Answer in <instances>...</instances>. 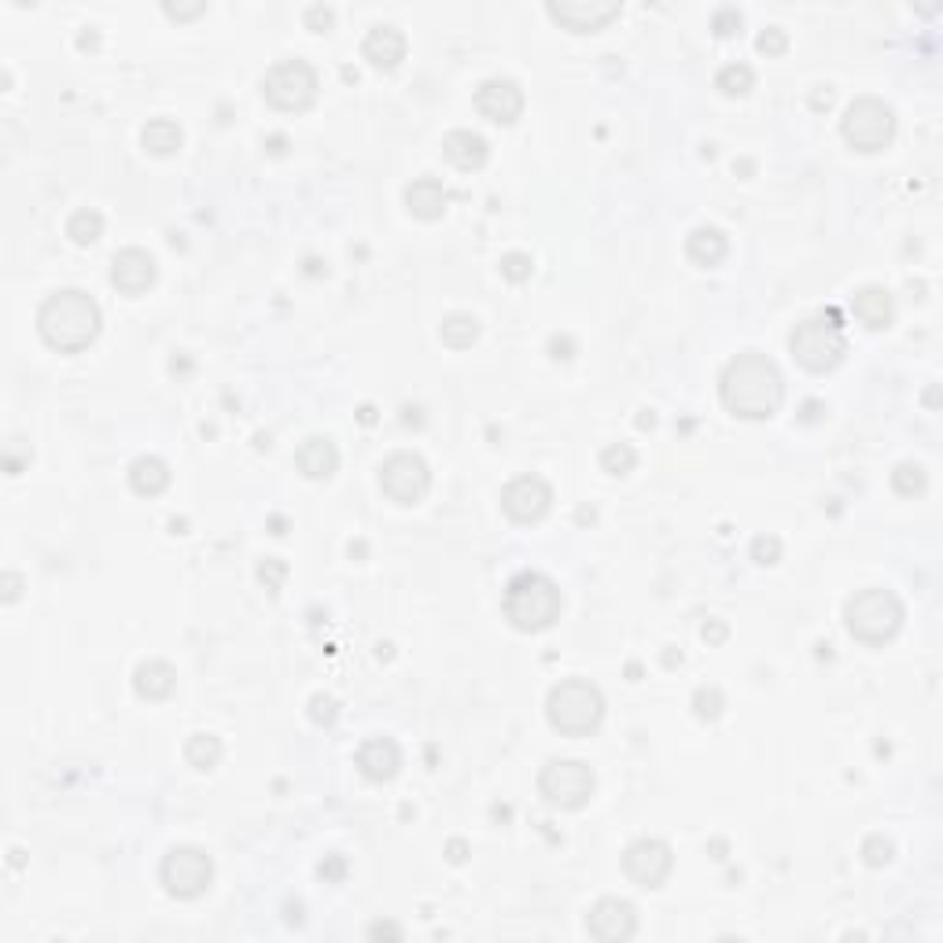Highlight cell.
Masks as SVG:
<instances>
[{
    "label": "cell",
    "instance_id": "cell-2",
    "mask_svg": "<svg viewBox=\"0 0 943 943\" xmlns=\"http://www.w3.org/2000/svg\"><path fill=\"white\" fill-rule=\"evenodd\" d=\"M100 324H104L100 303L89 292H81V288L52 292L41 303V310H37V332L60 354H78L92 347V340L100 335Z\"/></svg>",
    "mask_w": 943,
    "mask_h": 943
},
{
    "label": "cell",
    "instance_id": "cell-35",
    "mask_svg": "<svg viewBox=\"0 0 943 943\" xmlns=\"http://www.w3.org/2000/svg\"><path fill=\"white\" fill-rule=\"evenodd\" d=\"M892 840L889 837H881V833H874V837H866L863 840V858H866V866H874V870H881V866H889L892 863Z\"/></svg>",
    "mask_w": 943,
    "mask_h": 943
},
{
    "label": "cell",
    "instance_id": "cell-28",
    "mask_svg": "<svg viewBox=\"0 0 943 943\" xmlns=\"http://www.w3.org/2000/svg\"><path fill=\"white\" fill-rule=\"evenodd\" d=\"M438 340L454 351H464L480 340V321L472 314H446L443 324H438Z\"/></svg>",
    "mask_w": 943,
    "mask_h": 943
},
{
    "label": "cell",
    "instance_id": "cell-11",
    "mask_svg": "<svg viewBox=\"0 0 943 943\" xmlns=\"http://www.w3.org/2000/svg\"><path fill=\"white\" fill-rule=\"evenodd\" d=\"M380 490H384L395 506H417V501H424V494L432 490L428 461L409 450L391 454L387 461L380 464Z\"/></svg>",
    "mask_w": 943,
    "mask_h": 943
},
{
    "label": "cell",
    "instance_id": "cell-4",
    "mask_svg": "<svg viewBox=\"0 0 943 943\" xmlns=\"http://www.w3.org/2000/svg\"><path fill=\"white\" fill-rule=\"evenodd\" d=\"M546 718L557 734L564 737H586L601 726L604 718V697L590 678H564L549 689L546 697Z\"/></svg>",
    "mask_w": 943,
    "mask_h": 943
},
{
    "label": "cell",
    "instance_id": "cell-29",
    "mask_svg": "<svg viewBox=\"0 0 943 943\" xmlns=\"http://www.w3.org/2000/svg\"><path fill=\"white\" fill-rule=\"evenodd\" d=\"M67 237H71L78 247L97 244V240L104 237V214L92 211V207H86V211H74L71 218H67Z\"/></svg>",
    "mask_w": 943,
    "mask_h": 943
},
{
    "label": "cell",
    "instance_id": "cell-33",
    "mask_svg": "<svg viewBox=\"0 0 943 943\" xmlns=\"http://www.w3.org/2000/svg\"><path fill=\"white\" fill-rule=\"evenodd\" d=\"M597 461H601V472L627 475V472H634V464H638V454H634V446H627V443H612V446H604Z\"/></svg>",
    "mask_w": 943,
    "mask_h": 943
},
{
    "label": "cell",
    "instance_id": "cell-42",
    "mask_svg": "<svg viewBox=\"0 0 943 943\" xmlns=\"http://www.w3.org/2000/svg\"><path fill=\"white\" fill-rule=\"evenodd\" d=\"M752 557L760 560V564H778V557H781V541L774 538V535H760L752 541Z\"/></svg>",
    "mask_w": 943,
    "mask_h": 943
},
{
    "label": "cell",
    "instance_id": "cell-10",
    "mask_svg": "<svg viewBox=\"0 0 943 943\" xmlns=\"http://www.w3.org/2000/svg\"><path fill=\"white\" fill-rule=\"evenodd\" d=\"M317 71L306 60H280L266 71L263 92L277 111H306L317 100Z\"/></svg>",
    "mask_w": 943,
    "mask_h": 943
},
{
    "label": "cell",
    "instance_id": "cell-8",
    "mask_svg": "<svg viewBox=\"0 0 943 943\" xmlns=\"http://www.w3.org/2000/svg\"><path fill=\"white\" fill-rule=\"evenodd\" d=\"M840 133L855 152H884L895 137V111L877 97H858L840 118Z\"/></svg>",
    "mask_w": 943,
    "mask_h": 943
},
{
    "label": "cell",
    "instance_id": "cell-16",
    "mask_svg": "<svg viewBox=\"0 0 943 943\" xmlns=\"http://www.w3.org/2000/svg\"><path fill=\"white\" fill-rule=\"evenodd\" d=\"M475 111H480L487 123L512 126L524 115V89L512 78H487L475 89Z\"/></svg>",
    "mask_w": 943,
    "mask_h": 943
},
{
    "label": "cell",
    "instance_id": "cell-36",
    "mask_svg": "<svg viewBox=\"0 0 943 943\" xmlns=\"http://www.w3.org/2000/svg\"><path fill=\"white\" fill-rule=\"evenodd\" d=\"M531 273H535V258L524 255V251H512V255L501 258V277L512 280V284H524Z\"/></svg>",
    "mask_w": 943,
    "mask_h": 943
},
{
    "label": "cell",
    "instance_id": "cell-17",
    "mask_svg": "<svg viewBox=\"0 0 943 943\" xmlns=\"http://www.w3.org/2000/svg\"><path fill=\"white\" fill-rule=\"evenodd\" d=\"M158 266L144 247H126L111 258V284L123 295H144L155 284Z\"/></svg>",
    "mask_w": 943,
    "mask_h": 943
},
{
    "label": "cell",
    "instance_id": "cell-27",
    "mask_svg": "<svg viewBox=\"0 0 943 943\" xmlns=\"http://www.w3.org/2000/svg\"><path fill=\"white\" fill-rule=\"evenodd\" d=\"M140 144H144L152 155L166 158V155H177V152H181L184 133H181V126L170 123V118H152V123L144 126V133H140Z\"/></svg>",
    "mask_w": 943,
    "mask_h": 943
},
{
    "label": "cell",
    "instance_id": "cell-1",
    "mask_svg": "<svg viewBox=\"0 0 943 943\" xmlns=\"http://www.w3.org/2000/svg\"><path fill=\"white\" fill-rule=\"evenodd\" d=\"M718 398L741 420H770L786 403V377L763 351H741L718 377Z\"/></svg>",
    "mask_w": 943,
    "mask_h": 943
},
{
    "label": "cell",
    "instance_id": "cell-32",
    "mask_svg": "<svg viewBox=\"0 0 943 943\" xmlns=\"http://www.w3.org/2000/svg\"><path fill=\"white\" fill-rule=\"evenodd\" d=\"M715 86L726 92V97H744L752 86H755V74L749 63H726L723 71H718Z\"/></svg>",
    "mask_w": 943,
    "mask_h": 943
},
{
    "label": "cell",
    "instance_id": "cell-22",
    "mask_svg": "<svg viewBox=\"0 0 943 943\" xmlns=\"http://www.w3.org/2000/svg\"><path fill=\"white\" fill-rule=\"evenodd\" d=\"M295 464L306 480H332L335 469H340V450H335L329 435H310L295 450Z\"/></svg>",
    "mask_w": 943,
    "mask_h": 943
},
{
    "label": "cell",
    "instance_id": "cell-38",
    "mask_svg": "<svg viewBox=\"0 0 943 943\" xmlns=\"http://www.w3.org/2000/svg\"><path fill=\"white\" fill-rule=\"evenodd\" d=\"M310 718L317 726H332L335 718H340V704H335L329 693H317L310 697Z\"/></svg>",
    "mask_w": 943,
    "mask_h": 943
},
{
    "label": "cell",
    "instance_id": "cell-7",
    "mask_svg": "<svg viewBox=\"0 0 943 943\" xmlns=\"http://www.w3.org/2000/svg\"><path fill=\"white\" fill-rule=\"evenodd\" d=\"M597 789V774L583 760H549L538 774V792L557 811H583Z\"/></svg>",
    "mask_w": 943,
    "mask_h": 943
},
{
    "label": "cell",
    "instance_id": "cell-47",
    "mask_svg": "<svg viewBox=\"0 0 943 943\" xmlns=\"http://www.w3.org/2000/svg\"><path fill=\"white\" fill-rule=\"evenodd\" d=\"M450 852H454V855H450L454 863H461V858H464V844H461V840H454V844H450Z\"/></svg>",
    "mask_w": 943,
    "mask_h": 943
},
{
    "label": "cell",
    "instance_id": "cell-18",
    "mask_svg": "<svg viewBox=\"0 0 943 943\" xmlns=\"http://www.w3.org/2000/svg\"><path fill=\"white\" fill-rule=\"evenodd\" d=\"M443 158L450 166H457V170L472 174V170H483L490 158V144L487 137L472 133V129H450V133L443 137Z\"/></svg>",
    "mask_w": 943,
    "mask_h": 943
},
{
    "label": "cell",
    "instance_id": "cell-13",
    "mask_svg": "<svg viewBox=\"0 0 943 943\" xmlns=\"http://www.w3.org/2000/svg\"><path fill=\"white\" fill-rule=\"evenodd\" d=\"M501 509L512 524H538L553 509V487L541 475H517L501 490Z\"/></svg>",
    "mask_w": 943,
    "mask_h": 943
},
{
    "label": "cell",
    "instance_id": "cell-25",
    "mask_svg": "<svg viewBox=\"0 0 943 943\" xmlns=\"http://www.w3.org/2000/svg\"><path fill=\"white\" fill-rule=\"evenodd\" d=\"M133 689L144 700H166L177 689V671L166 660H144L133 671Z\"/></svg>",
    "mask_w": 943,
    "mask_h": 943
},
{
    "label": "cell",
    "instance_id": "cell-31",
    "mask_svg": "<svg viewBox=\"0 0 943 943\" xmlns=\"http://www.w3.org/2000/svg\"><path fill=\"white\" fill-rule=\"evenodd\" d=\"M926 487H929V475H926V469H921V464H914V461L895 464V472H892V490L895 494H903V498H914V494H926Z\"/></svg>",
    "mask_w": 943,
    "mask_h": 943
},
{
    "label": "cell",
    "instance_id": "cell-34",
    "mask_svg": "<svg viewBox=\"0 0 943 943\" xmlns=\"http://www.w3.org/2000/svg\"><path fill=\"white\" fill-rule=\"evenodd\" d=\"M693 712L697 718H704V723H715V718L723 715V693H718L715 686H700L693 693Z\"/></svg>",
    "mask_w": 943,
    "mask_h": 943
},
{
    "label": "cell",
    "instance_id": "cell-37",
    "mask_svg": "<svg viewBox=\"0 0 943 943\" xmlns=\"http://www.w3.org/2000/svg\"><path fill=\"white\" fill-rule=\"evenodd\" d=\"M258 578H263V586L269 594H277L280 586H284V578H288V564H284V560H277V557H266L263 564H258Z\"/></svg>",
    "mask_w": 943,
    "mask_h": 943
},
{
    "label": "cell",
    "instance_id": "cell-43",
    "mask_svg": "<svg viewBox=\"0 0 943 943\" xmlns=\"http://www.w3.org/2000/svg\"><path fill=\"white\" fill-rule=\"evenodd\" d=\"M163 12L170 15V18H195V15L207 12V4H203V0H195V4H170V0H166Z\"/></svg>",
    "mask_w": 943,
    "mask_h": 943
},
{
    "label": "cell",
    "instance_id": "cell-20",
    "mask_svg": "<svg viewBox=\"0 0 943 943\" xmlns=\"http://www.w3.org/2000/svg\"><path fill=\"white\" fill-rule=\"evenodd\" d=\"M354 763H358V770L369 781H391L398 767H403V752H398V744L391 737H369L358 749V755H354Z\"/></svg>",
    "mask_w": 943,
    "mask_h": 943
},
{
    "label": "cell",
    "instance_id": "cell-46",
    "mask_svg": "<svg viewBox=\"0 0 943 943\" xmlns=\"http://www.w3.org/2000/svg\"><path fill=\"white\" fill-rule=\"evenodd\" d=\"M18 586H23V578H18L15 572H4V601L12 604L18 597Z\"/></svg>",
    "mask_w": 943,
    "mask_h": 943
},
{
    "label": "cell",
    "instance_id": "cell-45",
    "mask_svg": "<svg viewBox=\"0 0 943 943\" xmlns=\"http://www.w3.org/2000/svg\"><path fill=\"white\" fill-rule=\"evenodd\" d=\"M343 874H347V863H343L340 855H332V858H324V863H321V877H324V881H340Z\"/></svg>",
    "mask_w": 943,
    "mask_h": 943
},
{
    "label": "cell",
    "instance_id": "cell-6",
    "mask_svg": "<svg viewBox=\"0 0 943 943\" xmlns=\"http://www.w3.org/2000/svg\"><path fill=\"white\" fill-rule=\"evenodd\" d=\"M789 351L807 372H833L840 361H844L848 340H844V329H840L837 321L811 317V321H800L797 329H792Z\"/></svg>",
    "mask_w": 943,
    "mask_h": 943
},
{
    "label": "cell",
    "instance_id": "cell-40",
    "mask_svg": "<svg viewBox=\"0 0 943 943\" xmlns=\"http://www.w3.org/2000/svg\"><path fill=\"white\" fill-rule=\"evenodd\" d=\"M755 49L763 55H781L789 49V34L781 30V26H767V30L760 34V41H755Z\"/></svg>",
    "mask_w": 943,
    "mask_h": 943
},
{
    "label": "cell",
    "instance_id": "cell-24",
    "mask_svg": "<svg viewBox=\"0 0 943 943\" xmlns=\"http://www.w3.org/2000/svg\"><path fill=\"white\" fill-rule=\"evenodd\" d=\"M726 251H730V240H726V232L715 229V226H700V229L689 232V240H686L689 263L700 266V269L718 266L726 258Z\"/></svg>",
    "mask_w": 943,
    "mask_h": 943
},
{
    "label": "cell",
    "instance_id": "cell-3",
    "mask_svg": "<svg viewBox=\"0 0 943 943\" xmlns=\"http://www.w3.org/2000/svg\"><path fill=\"white\" fill-rule=\"evenodd\" d=\"M560 586L541 572H520L506 590V620L524 634H541L560 620Z\"/></svg>",
    "mask_w": 943,
    "mask_h": 943
},
{
    "label": "cell",
    "instance_id": "cell-15",
    "mask_svg": "<svg viewBox=\"0 0 943 943\" xmlns=\"http://www.w3.org/2000/svg\"><path fill=\"white\" fill-rule=\"evenodd\" d=\"M546 12L553 23H560L564 30L572 34H594V30H604L615 15L623 12V4L615 0H549Z\"/></svg>",
    "mask_w": 943,
    "mask_h": 943
},
{
    "label": "cell",
    "instance_id": "cell-41",
    "mask_svg": "<svg viewBox=\"0 0 943 943\" xmlns=\"http://www.w3.org/2000/svg\"><path fill=\"white\" fill-rule=\"evenodd\" d=\"M303 23H306V30H314V34H329L332 23H335V12L329 4H314V8H306Z\"/></svg>",
    "mask_w": 943,
    "mask_h": 943
},
{
    "label": "cell",
    "instance_id": "cell-9",
    "mask_svg": "<svg viewBox=\"0 0 943 943\" xmlns=\"http://www.w3.org/2000/svg\"><path fill=\"white\" fill-rule=\"evenodd\" d=\"M158 881H163V889L170 892L174 900H200L214 881V858L203 852V848L177 844L163 855Z\"/></svg>",
    "mask_w": 943,
    "mask_h": 943
},
{
    "label": "cell",
    "instance_id": "cell-23",
    "mask_svg": "<svg viewBox=\"0 0 943 943\" xmlns=\"http://www.w3.org/2000/svg\"><path fill=\"white\" fill-rule=\"evenodd\" d=\"M852 310H855V317H858V321H863L870 332H884V329H892V321H895L892 292H889V288H877V284H870V288H858L855 298H852Z\"/></svg>",
    "mask_w": 943,
    "mask_h": 943
},
{
    "label": "cell",
    "instance_id": "cell-21",
    "mask_svg": "<svg viewBox=\"0 0 943 943\" xmlns=\"http://www.w3.org/2000/svg\"><path fill=\"white\" fill-rule=\"evenodd\" d=\"M403 200H406V211L420 221H438L446 214V207H450V192H446L443 181H435V177H417L413 184H406Z\"/></svg>",
    "mask_w": 943,
    "mask_h": 943
},
{
    "label": "cell",
    "instance_id": "cell-12",
    "mask_svg": "<svg viewBox=\"0 0 943 943\" xmlns=\"http://www.w3.org/2000/svg\"><path fill=\"white\" fill-rule=\"evenodd\" d=\"M671 866H675V852L667 840L641 837L623 852V874L630 877L638 889H660L667 881Z\"/></svg>",
    "mask_w": 943,
    "mask_h": 943
},
{
    "label": "cell",
    "instance_id": "cell-19",
    "mask_svg": "<svg viewBox=\"0 0 943 943\" xmlns=\"http://www.w3.org/2000/svg\"><path fill=\"white\" fill-rule=\"evenodd\" d=\"M361 55H366L377 71H395L398 63L406 60V34L391 23L372 26L366 41H361Z\"/></svg>",
    "mask_w": 943,
    "mask_h": 943
},
{
    "label": "cell",
    "instance_id": "cell-44",
    "mask_svg": "<svg viewBox=\"0 0 943 943\" xmlns=\"http://www.w3.org/2000/svg\"><path fill=\"white\" fill-rule=\"evenodd\" d=\"M369 940H403V929H398L395 921H372Z\"/></svg>",
    "mask_w": 943,
    "mask_h": 943
},
{
    "label": "cell",
    "instance_id": "cell-14",
    "mask_svg": "<svg viewBox=\"0 0 943 943\" xmlns=\"http://www.w3.org/2000/svg\"><path fill=\"white\" fill-rule=\"evenodd\" d=\"M586 932L601 943H623L638 932V910H634V903L620 900V895H604L586 914Z\"/></svg>",
    "mask_w": 943,
    "mask_h": 943
},
{
    "label": "cell",
    "instance_id": "cell-39",
    "mask_svg": "<svg viewBox=\"0 0 943 943\" xmlns=\"http://www.w3.org/2000/svg\"><path fill=\"white\" fill-rule=\"evenodd\" d=\"M712 30H715L718 37H734V34H741V12H737L734 4L718 8L715 18H712Z\"/></svg>",
    "mask_w": 943,
    "mask_h": 943
},
{
    "label": "cell",
    "instance_id": "cell-5",
    "mask_svg": "<svg viewBox=\"0 0 943 943\" xmlns=\"http://www.w3.org/2000/svg\"><path fill=\"white\" fill-rule=\"evenodd\" d=\"M844 627L863 646H884L903 627V601L884 586L858 590L844 604Z\"/></svg>",
    "mask_w": 943,
    "mask_h": 943
},
{
    "label": "cell",
    "instance_id": "cell-26",
    "mask_svg": "<svg viewBox=\"0 0 943 943\" xmlns=\"http://www.w3.org/2000/svg\"><path fill=\"white\" fill-rule=\"evenodd\" d=\"M129 487L144 494V498H155V494L170 487V464H166L163 457H137V461L129 464Z\"/></svg>",
    "mask_w": 943,
    "mask_h": 943
},
{
    "label": "cell",
    "instance_id": "cell-30",
    "mask_svg": "<svg viewBox=\"0 0 943 943\" xmlns=\"http://www.w3.org/2000/svg\"><path fill=\"white\" fill-rule=\"evenodd\" d=\"M184 760H189V767L195 770H214L221 760V741L214 734H192L189 741H184Z\"/></svg>",
    "mask_w": 943,
    "mask_h": 943
}]
</instances>
